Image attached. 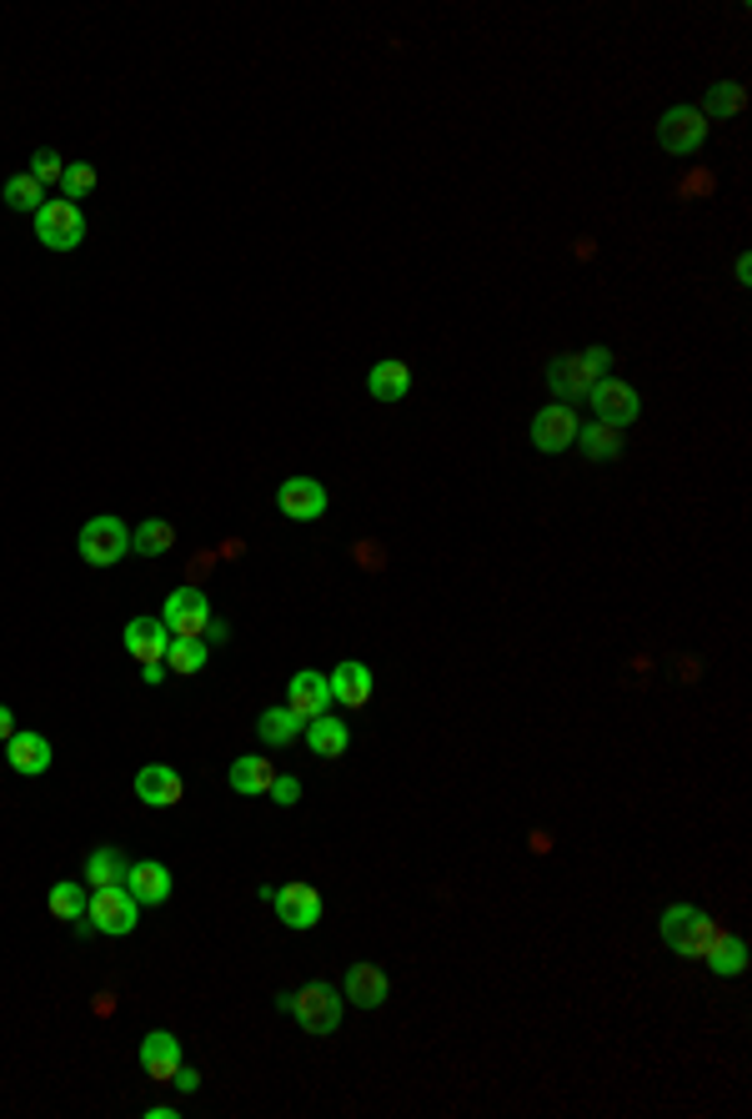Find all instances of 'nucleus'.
I'll return each instance as SVG.
<instances>
[{
    "label": "nucleus",
    "instance_id": "obj_1",
    "mask_svg": "<svg viewBox=\"0 0 752 1119\" xmlns=\"http://www.w3.org/2000/svg\"><path fill=\"white\" fill-rule=\"evenodd\" d=\"M657 928H662V944H667L672 954H682V959H707V948L727 934L717 918H707L702 908H692V904H672Z\"/></svg>",
    "mask_w": 752,
    "mask_h": 1119
},
{
    "label": "nucleus",
    "instance_id": "obj_2",
    "mask_svg": "<svg viewBox=\"0 0 752 1119\" xmlns=\"http://www.w3.org/2000/svg\"><path fill=\"white\" fill-rule=\"evenodd\" d=\"M341 1004H346V999H341V989L321 984V979H316V984H306V989H296V994H281L276 999L281 1014H291L301 1029H306V1034H331V1029L341 1024Z\"/></svg>",
    "mask_w": 752,
    "mask_h": 1119
},
{
    "label": "nucleus",
    "instance_id": "obj_3",
    "mask_svg": "<svg viewBox=\"0 0 752 1119\" xmlns=\"http://www.w3.org/2000/svg\"><path fill=\"white\" fill-rule=\"evenodd\" d=\"M607 367H612L607 347H587V352H577V357H557V362L547 367V387L561 402H577V397H587L592 387L607 377Z\"/></svg>",
    "mask_w": 752,
    "mask_h": 1119
},
{
    "label": "nucleus",
    "instance_id": "obj_4",
    "mask_svg": "<svg viewBox=\"0 0 752 1119\" xmlns=\"http://www.w3.org/2000/svg\"><path fill=\"white\" fill-rule=\"evenodd\" d=\"M86 918L96 924V934H116V938H126V934H136V924H140V904L130 898V888H126V884L90 888V898H86Z\"/></svg>",
    "mask_w": 752,
    "mask_h": 1119
},
{
    "label": "nucleus",
    "instance_id": "obj_5",
    "mask_svg": "<svg viewBox=\"0 0 752 1119\" xmlns=\"http://www.w3.org/2000/svg\"><path fill=\"white\" fill-rule=\"evenodd\" d=\"M36 242L46 252H76L86 242V216L76 202H46L36 212Z\"/></svg>",
    "mask_w": 752,
    "mask_h": 1119
},
{
    "label": "nucleus",
    "instance_id": "obj_6",
    "mask_svg": "<svg viewBox=\"0 0 752 1119\" xmlns=\"http://www.w3.org/2000/svg\"><path fill=\"white\" fill-rule=\"evenodd\" d=\"M126 553H130V527L120 517H90L80 527V557L90 567H116Z\"/></svg>",
    "mask_w": 752,
    "mask_h": 1119
},
{
    "label": "nucleus",
    "instance_id": "obj_7",
    "mask_svg": "<svg viewBox=\"0 0 752 1119\" xmlns=\"http://www.w3.org/2000/svg\"><path fill=\"white\" fill-rule=\"evenodd\" d=\"M160 623H166L170 638H206V623H211L206 593H201L196 583L176 587V593L166 597V607H160Z\"/></svg>",
    "mask_w": 752,
    "mask_h": 1119
},
{
    "label": "nucleus",
    "instance_id": "obj_8",
    "mask_svg": "<svg viewBox=\"0 0 752 1119\" xmlns=\"http://www.w3.org/2000/svg\"><path fill=\"white\" fill-rule=\"evenodd\" d=\"M657 142L667 156H692L702 142H707V116L697 106H672L667 116L657 121Z\"/></svg>",
    "mask_w": 752,
    "mask_h": 1119
},
{
    "label": "nucleus",
    "instance_id": "obj_9",
    "mask_svg": "<svg viewBox=\"0 0 752 1119\" xmlns=\"http://www.w3.org/2000/svg\"><path fill=\"white\" fill-rule=\"evenodd\" d=\"M587 402H592V412H597V422H607V427H627L642 417V397L632 392L627 382H612V377H602V382L592 387Z\"/></svg>",
    "mask_w": 752,
    "mask_h": 1119
},
{
    "label": "nucleus",
    "instance_id": "obj_10",
    "mask_svg": "<svg viewBox=\"0 0 752 1119\" xmlns=\"http://www.w3.org/2000/svg\"><path fill=\"white\" fill-rule=\"evenodd\" d=\"M326 487L316 483V477H286L281 483V493H276V507L291 517V523H311V517H321L326 513Z\"/></svg>",
    "mask_w": 752,
    "mask_h": 1119
},
{
    "label": "nucleus",
    "instance_id": "obj_11",
    "mask_svg": "<svg viewBox=\"0 0 752 1119\" xmlns=\"http://www.w3.org/2000/svg\"><path fill=\"white\" fill-rule=\"evenodd\" d=\"M531 442H537L541 453H561V447H577V412H572L567 402L541 407V412L531 417Z\"/></svg>",
    "mask_w": 752,
    "mask_h": 1119
},
{
    "label": "nucleus",
    "instance_id": "obj_12",
    "mask_svg": "<svg viewBox=\"0 0 752 1119\" xmlns=\"http://www.w3.org/2000/svg\"><path fill=\"white\" fill-rule=\"evenodd\" d=\"M180 794H186V784H180V773L170 763H146L136 773V798L150 808H176Z\"/></svg>",
    "mask_w": 752,
    "mask_h": 1119
},
{
    "label": "nucleus",
    "instance_id": "obj_13",
    "mask_svg": "<svg viewBox=\"0 0 752 1119\" xmlns=\"http://www.w3.org/2000/svg\"><path fill=\"white\" fill-rule=\"evenodd\" d=\"M271 904H276V914H281V924L286 928L321 924V894L311 884H281V894H271Z\"/></svg>",
    "mask_w": 752,
    "mask_h": 1119
},
{
    "label": "nucleus",
    "instance_id": "obj_14",
    "mask_svg": "<svg viewBox=\"0 0 752 1119\" xmlns=\"http://www.w3.org/2000/svg\"><path fill=\"white\" fill-rule=\"evenodd\" d=\"M387 994H391V979L381 974V964H351L346 969V984H341V999H346V1004L381 1009Z\"/></svg>",
    "mask_w": 752,
    "mask_h": 1119
},
{
    "label": "nucleus",
    "instance_id": "obj_15",
    "mask_svg": "<svg viewBox=\"0 0 752 1119\" xmlns=\"http://www.w3.org/2000/svg\"><path fill=\"white\" fill-rule=\"evenodd\" d=\"M120 643H126V653L136 658V663H160V658H166L170 633H166V623H160V617H130Z\"/></svg>",
    "mask_w": 752,
    "mask_h": 1119
},
{
    "label": "nucleus",
    "instance_id": "obj_16",
    "mask_svg": "<svg viewBox=\"0 0 752 1119\" xmlns=\"http://www.w3.org/2000/svg\"><path fill=\"white\" fill-rule=\"evenodd\" d=\"M140 1069H146L156 1084H170V1074L180 1069V1039L166 1034V1029L146 1034V1039H140Z\"/></svg>",
    "mask_w": 752,
    "mask_h": 1119
},
{
    "label": "nucleus",
    "instance_id": "obj_17",
    "mask_svg": "<svg viewBox=\"0 0 752 1119\" xmlns=\"http://www.w3.org/2000/svg\"><path fill=\"white\" fill-rule=\"evenodd\" d=\"M286 708H291L296 718H306V723H311V718H321V713L331 708V683H326L321 673H296V678L286 683Z\"/></svg>",
    "mask_w": 752,
    "mask_h": 1119
},
{
    "label": "nucleus",
    "instance_id": "obj_18",
    "mask_svg": "<svg viewBox=\"0 0 752 1119\" xmlns=\"http://www.w3.org/2000/svg\"><path fill=\"white\" fill-rule=\"evenodd\" d=\"M126 888L136 904H166L170 898V868L156 864V858H140V864L126 868Z\"/></svg>",
    "mask_w": 752,
    "mask_h": 1119
},
{
    "label": "nucleus",
    "instance_id": "obj_19",
    "mask_svg": "<svg viewBox=\"0 0 752 1119\" xmlns=\"http://www.w3.org/2000/svg\"><path fill=\"white\" fill-rule=\"evenodd\" d=\"M6 763L16 768L20 778H40L50 768V743L40 733H20L16 728V738L6 743Z\"/></svg>",
    "mask_w": 752,
    "mask_h": 1119
},
{
    "label": "nucleus",
    "instance_id": "obj_20",
    "mask_svg": "<svg viewBox=\"0 0 752 1119\" xmlns=\"http://www.w3.org/2000/svg\"><path fill=\"white\" fill-rule=\"evenodd\" d=\"M326 683H331V703H341V708H367L371 703V668L367 663H341Z\"/></svg>",
    "mask_w": 752,
    "mask_h": 1119
},
{
    "label": "nucleus",
    "instance_id": "obj_21",
    "mask_svg": "<svg viewBox=\"0 0 752 1119\" xmlns=\"http://www.w3.org/2000/svg\"><path fill=\"white\" fill-rule=\"evenodd\" d=\"M306 743H311V753H316V758H341L351 748V733H346V723H341V718L321 713V718H311V723H306Z\"/></svg>",
    "mask_w": 752,
    "mask_h": 1119
},
{
    "label": "nucleus",
    "instance_id": "obj_22",
    "mask_svg": "<svg viewBox=\"0 0 752 1119\" xmlns=\"http://www.w3.org/2000/svg\"><path fill=\"white\" fill-rule=\"evenodd\" d=\"M367 392L377 397V402H401V397L411 392V367L407 362H377L367 372Z\"/></svg>",
    "mask_w": 752,
    "mask_h": 1119
},
{
    "label": "nucleus",
    "instance_id": "obj_23",
    "mask_svg": "<svg viewBox=\"0 0 752 1119\" xmlns=\"http://www.w3.org/2000/svg\"><path fill=\"white\" fill-rule=\"evenodd\" d=\"M256 733H261V743L286 748V743H296V738L306 733V718H296L291 708H266V713H261V723H256Z\"/></svg>",
    "mask_w": 752,
    "mask_h": 1119
},
{
    "label": "nucleus",
    "instance_id": "obj_24",
    "mask_svg": "<svg viewBox=\"0 0 752 1119\" xmlns=\"http://www.w3.org/2000/svg\"><path fill=\"white\" fill-rule=\"evenodd\" d=\"M206 658H211V643H206V638H170V643H166V658H160V663H166L170 673L191 678V673H201V668H206Z\"/></svg>",
    "mask_w": 752,
    "mask_h": 1119
},
{
    "label": "nucleus",
    "instance_id": "obj_25",
    "mask_svg": "<svg viewBox=\"0 0 752 1119\" xmlns=\"http://www.w3.org/2000/svg\"><path fill=\"white\" fill-rule=\"evenodd\" d=\"M271 778H276V768H271L266 758H256V753H241L236 763H231V788H236V794H246V798L266 794Z\"/></svg>",
    "mask_w": 752,
    "mask_h": 1119
},
{
    "label": "nucleus",
    "instance_id": "obj_26",
    "mask_svg": "<svg viewBox=\"0 0 752 1119\" xmlns=\"http://www.w3.org/2000/svg\"><path fill=\"white\" fill-rule=\"evenodd\" d=\"M126 868H130V858L120 854V848H96V854L86 858V884H90V888L126 884Z\"/></svg>",
    "mask_w": 752,
    "mask_h": 1119
},
{
    "label": "nucleus",
    "instance_id": "obj_27",
    "mask_svg": "<svg viewBox=\"0 0 752 1119\" xmlns=\"http://www.w3.org/2000/svg\"><path fill=\"white\" fill-rule=\"evenodd\" d=\"M707 969H712L717 979H738L742 969H748V944H742L738 934H722L717 944L707 948Z\"/></svg>",
    "mask_w": 752,
    "mask_h": 1119
},
{
    "label": "nucleus",
    "instance_id": "obj_28",
    "mask_svg": "<svg viewBox=\"0 0 752 1119\" xmlns=\"http://www.w3.org/2000/svg\"><path fill=\"white\" fill-rule=\"evenodd\" d=\"M176 547V527L166 523V517H150V523H140L136 533H130V553H140V557H160V553H170Z\"/></svg>",
    "mask_w": 752,
    "mask_h": 1119
},
{
    "label": "nucleus",
    "instance_id": "obj_29",
    "mask_svg": "<svg viewBox=\"0 0 752 1119\" xmlns=\"http://www.w3.org/2000/svg\"><path fill=\"white\" fill-rule=\"evenodd\" d=\"M50 914H56L60 924H76V918H86V884H76V878H60V884H50Z\"/></svg>",
    "mask_w": 752,
    "mask_h": 1119
},
{
    "label": "nucleus",
    "instance_id": "obj_30",
    "mask_svg": "<svg viewBox=\"0 0 752 1119\" xmlns=\"http://www.w3.org/2000/svg\"><path fill=\"white\" fill-rule=\"evenodd\" d=\"M577 447L587 457H617L622 453V427H607V422H592V427H577Z\"/></svg>",
    "mask_w": 752,
    "mask_h": 1119
},
{
    "label": "nucleus",
    "instance_id": "obj_31",
    "mask_svg": "<svg viewBox=\"0 0 752 1119\" xmlns=\"http://www.w3.org/2000/svg\"><path fill=\"white\" fill-rule=\"evenodd\" d=\"M6 202L16 206V212H40V206H46V186H40L30 172H20V176H10L6 182Z\"/></svg>",
    "mask_w": 752,
    "mask_h": 1119
},
{
    "label": "nucleus",
    "instance_id": "obj_32",
    "mask_svg": "<svg viewBox=\"0 0 752 1119\" xmlns=\"http://www.w3.org/2000/svg\"><path fill=\"white\" fill-rule=\"evenodd\" d=\"M697 111H702V116H738V111H742V86H738V81L712 86L707 101H702Z\"/></svg>",
    "mask_w": 752,
    "mask_h": 1119
},
{
    "label": "nucleus",
    "instance_id": "obj_33",
    "mask_svg": "<svg viewBox=\"0 0 752 1119\" xmlns=\"http://www.w3.org/2000/svg\"><path fill=\"white\" fill-rule=\"evenodd\" d=\"M96 182H100V176H96V166H90V162H70L66 176H60V192H66V202H80V196L96 192Z\"/></svg>",
    "mask_w": 752,
    "mask_h": 1119
},
{
    "label": "nucleus",
    "instance_id": "obj_34",
    "mask_svg": "<svg viewBox=\"0 0 752 1119\" xmlns=\"http://www.w3.org/2000/svg\"><path fill=\"white\" fill-rule=\"evenodd\" d=\"M30 176H36L40 186H46V182H60V176H66V162H60L56 152H36V156H30Z\"/></svg>",
    "mask_w": 752,
    "mask_h": 1119
},
{
    "label": "nucleus",
    "instance_id": "obj_35",
    "mask_svg": "<svg viewBox=\"0 0 752 1119\" xmlns=\"http://www.w3.org/2000/svg\"><path fill=\"white\" fill-rule=\"evenodd\" d=\"M351 557H357L367 573H381V567H387V547H381V543H357V547H351Z\"/></svg>",
    "mask_w": 752,
    "mask_h": 1119
},
{
    "label": "nucleus",
    "instance_id": "obj_36",
    "mask_svg": "<svg viewBox=\"0 0 752 1119\" xmlns=\"http://www.w3.org/2000/svg\"><path fill=\"white\" fill-rule=\"evenodd\" d=\"M266 794L276 798L281 808H291V804L301 798V784H296V778H271V788H266Z\"/></svg>",
    "mask_w": 752,
    "mask_h": 1119
},
{
    "label": "nucleus",
    "instance_id": "obj_37",
    "mask_svg": "<svg viewBox=\"0 0 752 1119\" xmlns=\"http://www.w3.org/2000/svg\"><path fill=\"white\" fill-rule=\"evenodd\" d=\"M170 1084H176L180 1094H196V1089H201V1074H196V1069H186V1064H180L176 1074H170Z\"/></svg>",
    "mask_w": 752,
    "mask_h": 1119
},
{
    "label": "nucleus",
    "instance_id": "obj_38",
    "mask_svg": "<svg viewBox=\"0 0 752 1119\" xmlns=\"http://www.w3.org/2000/svg\"><path fill=\"white\" fill-rule=\"evenodd\" d=\"M140 683L160 688V683H166V663H140Z\"/></svg>",
    "mask_w": 752,
    "mask_h": 1119
},
{
    "label": "nucleus",
    "instance_id": "obj_39",
    "mask_svg": "<svg viewBox=\"0 0 752 1119\" xmlns=\"http://www.w3.org/2000/svg\"><path fill=\"white\" fill-rule=\"evenodd\" d=\"M211 563H216L211 553H196V557H191V583H201V577L211 573Z\"/></svg>",
    "mask_w": 752,
    "mask_h": 1119
},
{
    "label": "nucleus",
    "instance_id": "obj_40",
    "mask_svg": "<svg viewBox=\"0 0 752 1119\" xmlns=\"http://www.w3.org/2000/svg\"><path fill=\"white\" fill-rule=\"evenodd\" d=\"M10 738H16V713L0 703V743H10Z\"/></svg>",
    "mask_w": 752,
    "mask_h": 1119
},
{
    "label": "nucleus",
    "instance_id": "obj_41",
    "mask_svg": "<svg viewBox=\"0 0 752 1119\" xmlns=\"http://www.w3.org/2000/svg\"><path fill=\"white\" fill-rule=\"evenodd\" d=\"M226 638H231V627L221 623V617H211V623H206V643H226Z\"/></svg>",
    "mask_w": 752,
    "mask_h": 1119
},
{
    "label": "nucleus",
    "instance_id": "obj_42",
    "mask_svg": "<svg viewBox=\"0 0 752 1119\" xmlns=\"http://www.w3.org/2000/svg\"><path fill=\"white\" fill-rule=\"evenodd\" d=\"M146 1115H150V1119H176V1105H150Z\"/></svg>",
    "mask_w": 752,
    "mask_h": 1119
},
{
    "label": "nucleus",
    "instance_id": "obj_43",
    "mask_svg": "<svg viewBox=\"0 0 752 1119\" xmlns=\"http://www.w3.org/2000/svg\"><path fill=\"white\" fill-rule=\"evenodd\" d=\"M547 848H551V838L537 828V834H531V854H547Z\"/></svg>",
    "mask_w": 752,
    "mask_h": 1119
},
{
    "label": "nucleus",
    "instance_id": "obj_44",
    "mask_svg": "<svg viewBox=\"0 0 752 1119\" xmlns=\"http://www.w3.org/2000/svg\"><path fill=\"white\" fill-rule=\"evenodd\" d=\"M110 1009H116V999H110V994H96V1014H100V1019H106V1014H110Z\"/></svg>",
    "mask_w": 752,
    "mask_h": 1119
}]
</instances>
